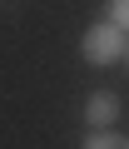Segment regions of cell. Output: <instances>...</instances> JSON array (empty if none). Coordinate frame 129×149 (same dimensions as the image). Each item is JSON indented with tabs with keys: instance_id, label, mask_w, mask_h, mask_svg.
Wrapping results in <instances>:
<instances>
[{
	"instance_id": "1",
	"label": "cell",
	"mask_w": 129,
	"mask_h": 149,
	"mask_svg": "<svg viewBox=\"0 0 129 149\" xmlns=\"http://www.w3.org/2000/svg\"><path fill=\"white\" fill-rule=\"evenodd\" d=\"M124 30L114 25V20H99V25H89L85 30V40H80V55L89 60V65H114L119 55H124Z\"/></svg>"
},
{
	"instance_id": "2",
	"label": "cell",
	"mask_w": 129,
	"mask_h": 149,
	"mask_svg": "<svg viewBox=\"0 0 129 149\" xmlns=\"http://www.w3.org/2000/svg\"><path fill=\"white\" fill-rule=\"evenodd\" d=\"M85 119H89L94 129H109V124L119 119V95H109V90H94V95L85 100Z\"/></svg>"
},
{
	"instance_id": "3",
	"label": "cell",
	"mask_w": 129,
	"mask_h": 149,
	"mask_svg": "<svg viewBox=\"0 0 129 149\" xmlns=\"http://www.w3.org/2000/svg\"><path fill=\"white\" fill-rule=\"evenodd\" d=\"M85 149H129V134H114V129H94L85 139Z\"/></svg>"
},
{
	"instance_id": "4",
	"label": "cell",
	"mask_w": 129,
	"mask_h": 149,
	"mask_svg": "<svg viewBox=\"0 0 129 149\" xmlns=\"http://www.w3.org/2000/svg\"><path fill=\"white\" fill-rule=\"evenodd\" d=\"M109 20H114V25L129 35V0H109Z\"/></svg>"
},
{
	"instance_id": "5",
	"label": "cell",
	"mask_w": 129,
	"mask_h": 149,
	"mask_svg": "<svg viewBox=\"0 0 129 149\" xmlns=\"http://www.w3.org/2000/svg\"><path fill=\"white\" fill-rule=\"evenodd\" d=\"M124 60H129V40H124Z\"/></svg>"
}]
</instances>
